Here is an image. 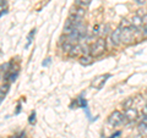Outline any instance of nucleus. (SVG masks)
Listing matches in <instances>:
<instances>
[{
    "mask_svg": "<svg viewBox=\"0 0 147 138\" xmlns=\"http://www.w3.org/2000/svg\"><path fill=\"white\" fill-rule=\"evenodd\" d=\"M136 31L139 29H135L134 27H124L121 28V32H120V43H124V44H132L135 42L136 39Z\"/></svg>",
    "mask_w": 147,
    "mask_h": 138,
    "instance_id": "1",
    "label": "nucleus"
},
{
    "mask_svg": "<svg viewBox=\"0 0 147 138\" xmlns=\"http://www.w3.org/2000/svg\"><path fill=\"white\" fill-rule=\"evenodd\" d=\"M104 50H105V39L103 37H100L90 47V55H92L93 58L99 56V55L104 53Z\"/></svg>",
    "mask_w": 147,
    "mask_h": 138,
    "instance_id": "2",
    "label": "nucleus"
},
{
    "mask_svg": "<svg viewBox=\"0 0 147 138\" xmlns=\"http://www.w3.org/2000/svg\"><path fill=\"white\" fill-rule=\"evenodd\" d=\"M124 120H125V116H124L120 111H113L110 114V116L108 117V122L113 126L120 125V123L124 122Z\"/></svg>",
    "mask_w": 147,
    "mask_h": 138,
    "instance_id": "3",
    "label": "nucleus"
},
{
    "mask_svg": "<svg viewBox=\"0 0 147 138\" xmlns=\"http://www.w3.org/2000/svg\"><path fill=\"white\" fill-rule=\"evenodd\" d=\"M71 17L72 20H75V21H81L82 18H84L85 16V10H84V7H72V10H71Z\"/></svg>",
    "mask_w": 147,
    "mask_h": 138,
    "instance_id": "4",
    "label": "nucleus"
},
{
    "mask_svg": "<svg viewBox=\"0 0 147 138\" xmlns=\"http://www.w3.org/2000/svg\"><path fill=\"white\" fill-rule=\"evenodd\" d=\"M120 32H121V27L114 29L110 34V42H112L113 45H119L120 44Z\"/></svg>",
    "mask_w": 147,
    "mask_h": 138,
    "instance_id": "5",
    "label": "nucleus"
},
{
    "mask_svg": "<svg viewBox=\"0 0 147 138\" xmlns=\"http://www.w3.org/2000/svg\"><path fill=\"white\" fill-rule=\"evenodd\" d=\"M124 116H125V119L129 121H135L137 119V110L134 108H127L125 114H124Z\"/></svg>",
    "mask_w": 147,
    "mask_h": 138,
    "instance_id": "6",
    "label": "nucleus"
},
{
    "mask_svg": "<svg viewBox=\"0 0 147 138\" xmlns=\"http://www.w3.org/2000/svg\"><path fill=\"white\" fill-rule=\"evenodd\" d=\"M109 77V75H104V76H99V77H97L96 80L92 82V86L94 87V88H97V89H100L103 87V84H104V82L107 81V78Z\"/></svg>",
    "mask_w": 147,
    "mask_h": 138,
    "instance_id": "7",
    "label": "nucleus"
},
{
    "mask_svg": "<svg viewBox=\"0 0 147 138\" xmlns=\"http://www.w3.org/2000/svg\"><path fill=\"white\" fill-rule=\"evenodd\" d=\"M130 26H131V27H134L135 29H140V28H142V17L135 15V16L130 20Z\"/></svg>",
    "mask_w": 147,
    "mask_h": 138,
    "instance_id": "8",
    "label": "nucleus"
},
{
    "mask_svg": "<svg viewBox=\"0 0 147 138\" xmlns=\"http://www.w3.org/2000/svg\"><path fill=\"white\" fill-rule=\"evenodd\" d=\"M81 54H82V47H81V44H74L71 50L69 52V55H70L71 58H76V56H79V55H81Z\"/></svg>",
    "mask_w": 147,
    "mask_h": 138,
    "instance_id": "9",
    "label": "nucleus"
},
{
    "mask_svg": "<svg viewBox=\"0 0 147 138\" xmlns=\"http://www.w3.org/2000/svg\"><path fill=\"white\" fill-rule=\"evenodd\" d=\"M93 62V56L90 54L87 55H82V56L80 58V64L84 66H87V65H91V64Z\"/></svg>",
    "mask_w": 147,
    "mask_h": 138,
    "instance_id": "10",
    "label": "nucleus"
},
{
    "mask_svg": "<svg viewBox=\"0 0 147 138\" xmlns=\"http://www.w3.org/2000/svg\"><path fill=\"white\" fill-rule=\"evenodd\" d=\"M139 132L140 135H142V137H147V125L144 122H141L139 125Z\"/></svg>",
    "mask_w": 147,
    "mask_h": 138,
    "instance_id": "11",
    "label": "nucleus"
},
{
    "mask_svg": "<svg viewBox=\"0 0 147 138\" xmlns=\"http://www.w3.org/2000/svg\"><path fill=\"white\" fill-rule=\"evenodd\" d=\"M9 92V86H3V87H0V102L5 98V94Z\"/></svg>",
    "mask_w": 147,
    "mask_h": 138,
    "instance_id": "12",
    "label": "nucleus"
},
{
    "mask_svg": "<svg viewBox=\"0 0 147 138\" xmlns=\"http://www.w3.org/2000/svg\"><path fill=\"white\" fill-rule=\"evenodd\" d=\"M91 4V0H76V5H79L80 7H86Z\"/></svg>",
    "mask_w": 147,
    "mask_h": 138,
    "instance_id": "13",
    "label": "nucleus"
},
{
    "mask_svg": "<svg viewBox=\"0 0 147 138\" xmlns=\"http://www.w3.org/2000/svg\"><path fill=\"white\" fill-rule=\"evenodd\" d=\"M71 48H72V44H70V43H67V42H64V44H63V47H61V49H63V52L65 53V54H69V52L71 50Z\"/></svg>",
    "mask_w": 147,
    "mask_h": 138,
    "instance_id": "14",
    "label": "nucleus"
},
{
    "mask_svg": "<svg viewBox=\"0 0 147 138\" xmlns=\"http://www.w3.org/2000/svg\"><path fill=\"white\" fill-rule=\"evenodd\" d=\"M34 34H36V29H32L31 33L28 34V37H27V44H26V47H30V44L32 43V38H33Z\"/></svg>",
    "mask_w": 147,
    "mask_h": 138,
    "instance_id": "15",
    "label": "nucleus"
},
{
    "mask_svg": "<svg viewBox=\"0 0 147 138\" xmlns=\"http://www.w3.org/2000/svg\"><path fill=\"white\" fill-rule=\"evenodd\" d=\"M16 77H17V73H9V75H6L5 80L9 81V82H15Z\"/></svg>",
    "mask_w": 147,
    "mask_h": 138,
    "instance_id": "16",
    "label": "nucleus"
},
{
    "mask_svg": "<svg viewBox=\"0 0 147 138\" xmlns=\"http://www.w3.org/2000/svg\"><path fill=\"white\" fill-rule=\"evenodd\" d=\"M5 9H6V1L5 0H0V15H3L6 11Z\"/></svg>",
    "mask_w": 147,
    "mask_h": 138,
    "instance_id": "17",
    "label": "nucleus"
},
{
    "mask_svg": "<svg viewBox=\"0 0 147 138\" xmlns=\"http://www.w3.org/2000/svg\"><path fill=\"white\" fill-rule=\"evenodd\" d=\"M30 123H32V125H33V123L36 122V113H32V115L30 116Z\"/></svg>",
    "mask_w": 147,
    "mask_h": 138,
    "instance_id": "18",
    "label": "nucleus"
},
{
    "mask_svg": "<svg viewBox=\"0 0 147 138\" xmlns=\"http://www.w3.org/2000/svg\"><path fill=\"white\" fill-rule=\"evenodd\" d=\"M108 29H109V26H108V25H105V26H104V29H102V32H100V34L103 36V38H104V36L108 33Z\"/></svg>",
    "mask_w": 147,
    "mask_h": 138,
    "instance_id": "19",
    "label": "nucleus"
},
{
    "mask_svg": "<svg viewBox=\"0 0 147 138\" xmlns=\"http://www.w3.org/2000/svg\"><path fill=\"white\" fill-rule=\"evenodd\" d=\"M142 25L147 27V13H145V15L142 16Z\"/></svg>",
    "mask_w": 147,
    "mask_h": 138,
    "instance_id": "20",
    "label": "nucleus"
},
{
    "mask_svg": "<svg viewBox=\"0 0 147 138\" xmlns=\"http://www.w3.org/2000/svg\"><path fill=\"white\" fill-rule=\"evenodd\" d=\"M50 61H52V60H50V59L48 58V59H47V60H45V61H43V66H48L49 64H50Z\"/></svg>",
    "mask_w": 147,
    "mask_h": 138,
    "instance_id": "21",
    "label": "nucleus"
},
{
    "mask_svg": "<svg viewBox=\"0 0 147 138\" xmlns=\"http://www.w3.org/2000/svg\"><path fill=\"white\" fill-rule=\"evenodd\" d=\"M26 136H25V133H21L20 136H12V137H10V138H25Z\"/></svg>",
    "mask_w": 147,
    "mask_h": 138,
    "instance_id": "22",
    "label": "nucleus"
},
{
    "mask_svg": "<svg viewBox=\"0 0 147 138\" xmlns=\"http://www.w3.org/2000/svg\"><path fill=\"white\" fill-rule=\"evenodd\" d=\"M118 136H120V132H119V131H118V132H117V133H115V135H114V136H112V137H110V138H117Z\"/></svg>",
    "mask_w": 147,
    "mask_h": 138,
    "instance_id": "23",
    "label": "nucleus"
},
{
    "mask_svg": "<svg viewBox=\"0 0 147 138\" xmlns=\"http://www.w3.org/2000/svg\"><path fill=\"white\" fill-rule=\"evenodd\" d=\"M135 1H136L137 4H144V3L146 1V0H135Z\"/></svg>",
    "mask_w": 147,
    "mask_h": 138,
    "instance_id": "24",
    "label": "nucleus"
},
{
    "mask_svg": "<svg viewBox=\"0 0 147 138\" xmlns=\"http://www.w3.org/2000/svg\"><path fill=\"white\" fill-rule=\"evenodd\" d=\"M142 122L146 123V125H147V116H144V119H142Z\"/></svg>",
    "mask_w": 147,
    "mask_h": 138,
    "instance_id": "25",
    "label": "nucleus"
},
{
    "mask_svg": "<svg viewBox=\"0 0 147 138\" xmlns=\"http://www.w3.org/2000/svg\"><path fill=\"white\" fill-rule=\"evenodd\" d=\"M144 33L147 36V27H145V28H144Z\"/></svg>",
    "mask_w": 147,
    "mask_h": 138,
    "instance_id": "26",
    "label": "nucleus"
},
{
    "mask_svg": "<svg viewBox=\"0 0 147 138\" xmlns=\"http://www.w3.org/2000/svg\"><path fill=\"white\" fill-rule=\"evenodd\" d=\"M145 116H147V108H145Z\"/></svg>",
    "mask_w": 147,
    "mask_h": 138,
    "instance_id": "27",
    "label": "nucleus"
},
{
    "mask_svg": "<svg viewBox=\"0 0 147 138\" xmlns=\"http://www.w3.org/2000/svg\"><path fill=\"white\" fill-rule=\"evenodd\" d=\"M146 108H147V102H146Z\"/></svg>",
    "mask_w": 147,
    "mask_h": 138,
    "instance_id": "28",
    "label": "nucleus"
}]
</instances>
